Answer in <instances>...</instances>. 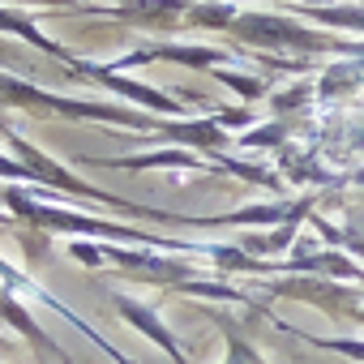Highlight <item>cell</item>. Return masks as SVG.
<instances>
[{
    "mask_svg": "<svg viewBox=\"0 0 364 364\" xmlns=\"http://www.w3.org/2000/svg\"><path fill=\"white\" fill-rule=\"evenodd\" d=\"M116 304H120V317H124V321L141 326V330H146V334H150V338H154L159 347H167V355H171L176 364H185V355H180L176 338H171V334L163 330V321H159V317H154V313H150L146 304H137V300H129V296H116Z\"/></svg>",
    "mask_w": 364,
    "mask_h": 364,
    "instance_id": "6da1fadb",
    "label": "cell"
},
{
    "mask_svg": "<svg viewBox=\"0 0 364 364\" xmlns=\"http://www.w3.org/2000/svg\"><path fill=\"white\" fill-rule=\"evenodd\" d=\"M219 326H223V334H228V343H232V355H228V364H266L257 351H253V343L240 334V326H232L228 317H215Z\"/></svg>",
    "mask_w": 364,
    "mask_h": 364,
    "instance_id": "7a4b0ae2",
    "label": "cell"
}]
</instances>
